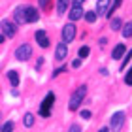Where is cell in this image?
Masks as SVG:
<instances>
[{
  "label": "cell",
  "instance_id": "ba28073f",
  "mask_svg": "<svg viewBox=\"0 0 132 132\" xmlns=\"http://www.w3.org/2000/svg\"><path fill=\"white\" fill-rule=\"evenodd\" d=\"M0 27H2V30H4L6 36H10V38H11V36H15V25H13V23L2 21V25H0Z\"/></svg>",
  "mask_w": 132,
  "mask_h": 132
},
{
  "label": "cell",
  "instance_id": "ac0fdd59",
  "mask_svg": "<svg viewBox=\"0 0 132 132\" xmlns=\"http://www.w3.org/2000/svg\"><path fill=\"white\" fill-rule=\"evenodd\" d=\"M96 17H98V13H96V11H87V13H85V19H87V23H94V21H96Z\"/></svg>",
  "mask_w": 132,
  "mask_h": 132
},
{
  "label": "cell",
  "instance_id": "8992f818",
  "mask_svg": "<svg viewBox=\"0 0 132 132\" xmlns=\"http://www.w3.org/2000/svg\"><path fill=\"white\" fill-rule=\"evenodd\" d=\"M38 10H34V8H25V21L27 23H36L38 21Z\"/></svg>",
  "mask_w": 132,
  "mask_h": 132
},
{
  "label": "cell",
  "instance_id": "44dd1931",
  "mask_svg": "<svg viewBox=\"0 0 132 132\" xmlns=\"http://www.w3.org/2000/svg\"><path fill=\"white\" fill-rule=\"evenodd\" d=\"M87 55H89V47H87V45H83L81 49H79V59H85Z\"/></svg>",
  "mask_w": 132,
  "mask_h": 132
},
{
  "label": "cell",
  "instance_id": "d6986e66",
  "mask_svg": "<svg viewBox=\"0 0 132 132\" xmlns=\"http://www.w3.org/2000/svg\"><path fill=\"white\" fill-rule=\"evenodd\" d=\"M123 25V21L119 19V17H115V19H111V30H119Z\"/></svg>",
  "mask_w": 132,
  "mask_h": 132
},
{
  "label": "cell",
  "instance_id": "7c38bea8",
  "mask_svg": "<svg viewBox=\"0 0 132 132\" xmlns=\"http://www.w3.org/2000/svg\"><path fill=\"white\" fill-rule=\"evenodd\" d=\"M125 49H127V47H125L123 44H119V45H115V49H113V53H111V57L115 59V61H117V59H121V57L125 55Z\"/></svg>",
  "mask_w": 132,
  "mask_h": 132
},
{
  "label": "cell",
  "instance_id": "603a6c76",
  "mask_svg": "<svg viewBox=\"0 0 132 132\" xmlns=\"http://www.w3.org/2000/svg\"><path fill=\"white\" fill-rule=\"evenodd\" d=\"M2 130H6V132L13 130V123H6V125H2Z\"/></svg>",
  "mask_w": 132,
  "mask_h": 132
},
{
  "label": "cell",
  "instance_id": "cb8c5ba5",
  "mask_svg": "<svg viewBox=\"0 0 132 132\" xmlns=\"http://www.w3.org/2000/svg\"><path fill=\"white\" fill-rule=\"evenodd\" d=\"M130 57H132V49H128V53H127V57H125V62H123V68H125V64H128V61H130Z\"/></svg>",
  "mask_w": 132,
  "mask_h": 132
},
{
  "label": "cell",
  "instance_id": "4fadbf2b",
  "mask_svg": "<svg viewBox=\"0 0 132 132\" xmlns=\"http://www.w3.org/2000/svg\"><path fill=\"white\" fill-rule=\"evenodd\" d=\"M8 79H10V83H11L13 87H17V85H19V74H17L15 70L8 72Z\"/></svg>",
  "mask_w": 132,
  "mask_h": 132
},
{
  "label": "cell",
  "instance_id": "ffe728a7",
  "mask_svg": "<svg viewBox=\"0 0 132 132\" xmlns=\"http://www.w3.org/2000/svg\"><path fill=\"white\" fill-rule=\"evenodd\" d=\"M40 8L44 10V11H49V8H51V0H40Z\"/></svg>",
  "mask_w": 132,
  "mask_h": 132
},
{
  "label": "cell",
  "instance_id": "7402d4cb",
  "mask_svg": "<svg viewBox=\"0 0 132 132\" xmlns=\"http://www.w3.org/2000/svg\"><path fill=\"white\" fill-rule=\"evenodd\" d=\"M125 81H127V83H128V85H132V68L128 70V74H127V76H125Z\"/></svg>",
  "mask_w": 132,
  "mask_h": 132
},
{
  "label": "cell",
  "instance_id": "9a60e30c",
  "mask_svg": "<svg viewBox=\"0 0 132 132\" xmlns=\"http://www.w3.org/2000/svg\"><path fill=\"white\" fill-rule=\"evenodd\" d=\"M15 21L19 23V25H21V23H27L25 21V8H17L15 10Z\"/></svg>",
  "mask_w": 132,
  "mask_h": 132
},
{
  "label": "cell",
  "instance_id": "3957f363",
  "mask_svg": "<svg viewBox=\"0 0 132 132\" xmlns=\"http://www.w3.org/2000/svg\"><path fill=\"white\" fill-rule=\"evenodd\" d=\"M30 55H32V47L28 45V44L19 45V47H17V51H15V57L19 59V61H28Z\"/></svg>",
  "mask_w": 132,
  "mask_h": 132
},
{
  "label": "cell",
  "instance_id": "5b68a950",
  "mask_svg": "<svg viewBox=\"0 0 132 132\" xmlns=\"http://www.w3.org/2000/svg\"><path fill=\"white\" fill-rule=\"evenodd\" d=\"M76 38V27L72 25H64V28H62V42L64 44H68V42H72Z\"/></svg>",
  "mask_w": 132,
  "mask_h": 132
},
{
  "label": "cell",
  "instance_id": "e0dca14e",
  "mask_svg": "<svg viewBox=\"0 0 132 132\" xmlns=\"http://www.w3.org/2000/svg\"><path fill=\"white\" fill-rule=\"evenodd\" d=\"M123 36L125 38H130L132 36V23H127V25L123 27Z\"/></svg>",
  "mask_w": 132,
  "mask_h": 132
},
{
  "label": "cell",
  "instance_id": "2e32d148",
  "mask_svg": "<svg viewBox=\"0 0 132 132\" xmlns=\"http://www.w3.org/2000/svg\"><path fill=\"white\" fill-rule=\"evenodd\" d=\"M25 127H27V128H32V127H34V117H32V113H27V115H25Z\"/></svg>",
  "mask_w": 132,
  "mask_h": 132
},
{
  "label": "cell",
  "instance_id": "484cf974",
  "mask_svg": "<svg viewBox=\"0 0 132 132\" xmlns=\"http://www.w3.org/2000/svg\"><path fill=\"white\" fill-rule=\"evenodd\" d=\"M81 117L83 119H91V111H81Z\"/></svg>",
  "mask_w": 132,
  "mask_h": 132
},
{
  "label": "cell",
  "instance_id": "6da1fadb",
  "mask_svg": "<svg viewBox=\"0 0 132 132\" xmlns=\"http://www.w3.org/2000/svg\"><path fill=\"white\" fill-rule=\"evenodd\" d=\"M85 94H87V87L85 85H81L74 94H72V98H70V110L72 111H76L77 108H79V104L83 102V98H85Z\"/></svg>",
  "mask_w": 132,
  "mask_h": 132
},
{
  "label": "cell",
  "instance_id": "9c48e42d",
  "mask_svg": "<svg viewBox=\"0 0 132 132\" xmlns=\"http://www.w3.org/2000/svg\"><path fill=\"white\" fill-rule=\"evenodd\" d=\"M36 42L42 45V47H49V38H47V34L44 30H38L36 32Z\"/></svg>",
  "mask_w": 132,
  "mask_h": 132
},
{
  "label": "cell",
  "instance_id": "8fae6325",
  "mask_svg": "<svg viewBox=\"0 0 132 132\" xmlns=\"http://www.w3.org/2000/svg\"><path fill=\"white\" fill-rule=\"evenodd\" d=\"M81 15H83L81 4H74V8H72V11H70V19H72V21H77Z\"/></svg>",
  "mask_w": 132,
  "mask_h": 132
},
{
  "label": "cell",
  "instance_id": "83f0119b",
  "mask_svg": "<svg viewBox=\"0 0 132 132\" xmlns=\"http://www.w3.org/2000/svg\"><path fill=\"white\" fill-rule=\"evenodd\" d=\"M2 42H4V36H0V44H2Z\"/></svg>",
  "mask_w": 132,
  "mask_h": 132
},
{
  "label": "cell",
  "instance_id": "7a4b0ae2",
  "mask_svg": "<svg viewBox=\"0 0 132 132\" xmlns=\"http://www.w3.org/2000/svg\"><path fill=\"white\" fill-rule=\"evenodd\" d=\"M53 102H55V94H53V93H49V94H47V96L44 98V102H42V108H40V113H42V117H49Z\"/></svg>",
  "mask_w": 132,
  "mask_h": 132
},
{
  "label": "cell",
  "instance_id": "5bb4252c",
  "mask_svg": "<svg viewBox=\"0 0 132 132\" xmlns=\"http://www.w3.org/2000/svg\"><path fill=\"white\" fill-rule=\"evenodd\" d=\"M68 0H57V11H59V15H62L66 10H68Z\"/></svg>",
  "mask_w": 132,
  "mask_h": 132
},
{
  "label": "cell",
  "instance_id": "4316f807",
  "mask_svg": "<svg viewBox=\"0 0 132 132\" xmlns=\"http://www.w3.org/2000/svg\"><path fill=\"white\" fill-rule=\"evenodd\" d=\"M85 0H74V4H83Z\"/></svg>",
  "mask_w": 132,
  "mask_h": 132
},
{
  "label": "cell",
  "instance_id": "277c9868",
  "mask_svg": "<svg viewBox=\"0 0 132 132\" xmlns=\"http://www.w3.org/2000/svg\"><path fill=\"white\" fill-rule=\"evenodd\" d=\"M123 125H125V113L123 111L113 113V117H111V121H110V128L111 130H119Z\"/></svg>",
  "mask_w": 132,
  "mask_h": 132
},
{
  "label": "cell",
  "instance_id": "52a82bcc",
  "mask_svg": "<svg viewBox=\"0 0 132 132\" xmlns=\"http://www.w3.org/2000/svg\"><path fill=\"white\" fill-rule=\"evenodd\" d=\"M113 0H98V6H96V13L98 15H106L108 10H110V4Z\"/></svg>",
  "mask_w": 132,
  "mask_h": 132
},
{
  "label": "cell",
  "instance_id": "30bf717a",
  "mask_svg": "<svg viewBox=\"0 0 132 132\" xmlns=\"http://www.w3.org/2000/svg\"><path fill=\"white\" fill-rule=\"evenodd\" d=\"M66 55H68V47H66V44L62 42V44H59V45H57L55 57L59 59V61H62V59H66Z\"/></svg>",
  "mask_w": 132,
  "mask_h": 132
},
{
  "label": "cell",
  "instance_id": "d4e9b609",
  "mask_svg": "<svg viewBox=\"0 0 132 132\" xmlns=\"http://www.w3.org/2000/svg\"><path fill=\"white\" fill-rule=\"evenodd\" d=\"M72 66H74V68H79V66H81V59H76V61L72 62Z\"/></svg>",
  "mask_w": 132,
  "mask_h": 132
}]
</instances>
